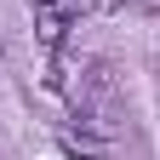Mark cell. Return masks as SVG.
Returning <instances> with one entry per match:
<instances>
[{
  "mask_svg": "<svg viewBox=\"0 0 160 160\" xmlns=\"http://www.w3.org/2000/svg\"><path fill=\"white\" fill-rule=\"evenodd\" d=\"M34 6V29H40V40L57 52L63 46V34H69V23H74V6L69 0H29Z\"/></svg>",
  "mask_w": 160,
  "mask_h": 160,
  "instance_id": "1",
  "label": "cell"
}]
</instances>
